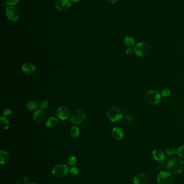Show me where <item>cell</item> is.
<instances>
[{"instance_id":"1","label":"cell","mask_w":184,"mask_h":184,"mask_svg":"<svg viewBox=\"0 0 184 184\" xmlns=\"http://www.w3.org/2000/svg\"><path fill=\"white\" fill-rule=\"evenodd\" d=\"M166 167L171 174L179 175L184 171V161L178 158H173L167 162Z\"/></svg>"},{"instance_id":"2","label":"cell","mask_w":184,"mask_h":184,"mask_svg":"<svg viewBox=\"0 0 184 184\" xmlns=\"http://www.w3.org/2000/svg\"><path fill=\"white\" fill-rule=\"evenodd\" d=\"M70 168L65 164H57L53 166L52 173L53 176L58 178H61L66 176L70 172Z\"/></svg>"},{"instance_id":"3","label":"cell","mask_w":184,"mask_h":184,"mask_svg":"<svg viewBox=\"0 0 184 184\" xmlns=\"http://www.w3.org/2000/svg\"><path fill=\"white\" fill-rule=\"evenodd\" d=\"M134 51L136 55L138 57H146L150 53V46L146 42H140L135 46Z\"/></svg>"},{"instance_id":"4","label":"cell","mask_w":184,"mask_h":184,"mask_svg":"<svg viewBox=\"0 0 184 184\" xmlns=\"http://www.w3.org/2000/svg\"><path fill=\"white\" fill-rule=\"evenodd\" d=\"M123 116V115L121 110L116 107L110 108L107 112V117L111 121H120L122 119Z\"/></svg>"},{"instance_id":"5","label":"cell","mask_w":184,"mask_h":184,"mask_svg":"<svg viewBox=\"0 0 184 184\" xmlns=\"http://www.w3.org/2000/svg\"><path fill=\"white\" fill-rule=\"evenodd\" d=\"M158 184H172L173 182L172 175L167 171L160 172L157 176Z\"/></svg>"},{"instance_id":"6","label":"cell","mask_w":184,"mask_h":184,"mask_svg":"<svg viewBox=\"0 0 184 184\" xmlns=\"http://www.w3.org/2000/svg\"><path fill=\"white\" fill-rule=\"evenodd\" d=\"M161 97V94L154 90H150L146 94V100L148 103L152 105L158 104L160 101Z\"/></svg>"},{"instance_id":"7","label":"cell","mask_w":184,"mask_h":184,"mask_svg":"<svg viewBox=\"0 0 184 184\" xmlns=\"http://www.w3.org/2000/svg\"><path fill=\"white\" fill-rule=\"evenodd\" d=\"M86 113L81 110H76L70 116V121L75 125L81 124L86 118Z\"/></svg>"},{"instance_id":"8","label":"cell","mask_w":184,"mask_h":184,"mask_svg":"<svg viewBox=\"0 0 184 184\" xmlns=\"http://www.w3.org/2000/svg\"><path fill=\"white\" fill-rule=\"evenodd\" d=\"M6 15L8 19L12 22H16L19 18V12L13 6H10L7 8Z\"/></svg>"},{"instance_id":"9","label":"cell","mask_w":184,"mask_h":184,"mask_svg":"<svg viewBox=\"0 0 184 184\" xmlns=\"http://www.w3.org/2000/svg\"><path fill=\"white\" fill-rule=\"evenodd\" d=\"M70 114L69 109L66 106L60 107L56 112L57 118L62 120H67L69 118Z\"/></svg>"},{"instance_id":"10","label":"cell","mask_w":184,"mask_h":184,"mask_svg":"<svg viewBox=\"0 0 184 184\" xmlns=\"http://www.w3.org/2000/svg\"><path fill=\"white\" fill-rule=\"evenodd\" d=\"M71 6V3L70 0H58L55 4L56 8L62 12L68 10L70 8Z\"/></svg>"},{"instance_id":"11","label":"cell","mask_w":184,"mask_h":184,"mask_svg":"<svg viewBox=\"0 0 184 184\" xmlns=\"http://www.w3.org/2000/svg\"><path fill=\"white\" fill-rule=\"evenodd\" d=\"M149 178L145 173H139L135 176L133 179L134 184H148Z\"/></svg>"},{"instance_id":"12","label":"cell","mask_w":184,"mask_h":184,"mask_svg":"<svg viewBox=\"0 0 184 184\" xmlns=\"http://www.w3.org/2000/svg\"><path fill=\"white\" fill-rule=\"evenodd\" d=\"M35 121L38 124H42L46 119V114L43 109H38L35 112L33 115Z\"/></svg>"},{"instance_id":"13","label":"cell","mask_w":184,"mask_h":184,"mask_svg":"<svg viewBox=\"0 0 184 184\" xmlns=\"http://www.w3.org/2000/svg\"><path fill=\"white\" fill-rule=\"evenodd\" d=\"M111 135L116 140H121L124 137V133L123 129L120 127H114L112 129Z\"/></svg>"},{"instance_id":"14","label":"cell","mask_w":184,"mask_h":184,"mask_svg":"<svg viewBox=\"0 0 184 184\" xmlns=\"http://www.w3.org/2000/svg\"><path fill=\"white\" fill-rule=\"evenodd\" d=\"M22 70L25 74L31 75L36 70V67L34 65L30 63H25L22 66Z\"/></svg>"},{"instance_id":"15","label":"cell","mask_w":184,"mask_h":184,"mask_svg":"<svg viewBox=\"0 0 184 184\" xmlns=\"http://www.w3.org/2000/svg\"><path fill=\"white\" fill-rule=\"evenodd\" d=\"M152 156L154 160L159 161H163L165 160V154L163 150L157 149L153 151Z\"/></svg>"},{"instance_id":"16","label":"cell","mask_w":184,"mask_h":184,"mask_svg":"<svg viewBox=\"0 0 184 184\" xmlns=\"http://www.w3.org/2000/svg\"><path fill=\"white\" fill-rule=\"evenodd\" d=\"M9 155L8 152L3 150L0 151V163L2 165H5L9 161Z\"/></svg>"},{"instance_id":"17","label":"cell","mask_w":184,"mask_h":184,"mask_svg":"<svg viewBox=\"0 0 184 184\" xmlns=\"http://www.w3.org/2000/svg\"><path fill=\"white\" fill-rule=\"evenodd\" d=\"M58 124V120L55 117H51L49 118L46 121V125L48 128H54Z\"/></svg>"},{"instance_id":"18","label":"cell","mask_w":184,"mask_h":184,"mask_svg":"<svg viewBox=\"0 0 184 184\" xmlns=\"http://www.w3.org/2000/svg\"><path fill=\"white\" fill-rule=\"evenodd\" d=\"M0 125L1 127L4 130H7L9 127L10 123L9 120L4 116H1L0 118Z\"/></svg>"},{"instance_id":"19","label":"cell","mask_w":184,"mask_h":184,"mask_svg":"<svg viewBox=\"0 0 184 184\" xmlns=\"http://www.w3.org/2000/svg\"><path fill=\"white\" fill-rule=\"evenodd\" d=\"M124 44L126 46H127V48H133L135 46V40L133 39V38L130 37V36H126V37H125V38L124 39Z\"/></svg>"},{"instance_id":"20","label":"cell","mask_w":184,"mask_h":184,"mask_svg":"<svg viewBox=\"0 0 184 184\" xmlns=\"http://www.w3.org/2000/svg\"><path fill=\"white\" fill-rule=\"evenodd\" d=\"M26 107H27L28 110L32 112V111L37 110L38 109V104H37L34 101H30V102L27 103Z\"/></svg>"},{"instance_id":"21","label":"cell","mask_w":184,"mask_h":184,"mask_svg":"<svg viewBox=\"0 0 184 184\" xmlns=\"http://www.w3.org/2000/svg\"><path fill=\"white\" fill-rule=\"evenodd\" d=\"M70 135L74 139L77 138L80 135V130L78 127L76 126H73L70 130Z\"/></svg>"},{"instance_id":"22","label":"cell","mask_w":184,"mask_h":184,"mask_svg":"<svg viewBox=\"0 0 184 184\" xmlns=\"http://www.w3.org/2000/svg\"><path fill=\"white\" fill-rule=\"evenodd\" d=\"M77 158L75 156H71L68 160V164L70 166H74L77 163Z\"/></svg>"},{"instance_id":"23","label":"cell","mask_w":184,"mask_h":184,"mask_svg":"<svg viewBox=\"0 0 184 184\" xmlns=\"http://www.w3.org/2000/svg\"><path fill=\"white\" fill-rule=\"evenodd\" d=\"M176 154L180 158H184V145L179 147L176 150Z\"/></svg>"},{"instance_id":"24","label":"cell","mask_w":184,"mask_h":184,"mask_svg":"<svg viewBox=\"0 0 184 184\" xmlns=\"http://www.w3.org/2000/svg\"><path fill=\"white\" fill-rule=\"evenodd\" d=\"M166 152L169 156H173L176 153V150L173 147H169L166 150Z\"/></svg>"},{"instance_id":"25","label":"cell","mask_w":184,"mask_h":184,"mask_svg":"<svg viewBox=\"0 0 184 184\" xmlns=\"http://www.w3.org/2000/svg\"><path fill=\"white\" fill-rule=\"evenodd\" d=\"M70 173L72 176H76L79 173V170L77 167L72 166L71 169L70 170Z\"/></svg>"},{"instance_id":"26","label":"cell","mask_w":184,"mask_h":184,"mask_svg":"<svg viewBox=\"0 0 184 184\" xmlns=\"http://www.w3.org/2000/svg\"><path fill=\"white\" fill-rule=\"evenodd\" d=\"M170 94H171V91L169 89H167V88H165V89L162 90L161 96V97H168L169 95H170Z\"/></svg>"},{"instance_id":"27","label":"cell","mask_w":184,"mask_h":184,"mask_svg":"<svg viewBox=\"0 0 184 184\" xmlns=\"http://www.w3.org/2000/svg\"><path fill=\"white\" fill-rule=\"evenodd\" d=\"M12 110L10 109H8V108L5 109L3 110V116H4V117H8V116H10V115H12Z\"/></svg>"},{"instance_id":"28","label":"cell","mask_w":184,"mask_h":184,"mask_svg":"<svg viewBox=\"0 0 184 184\" xmlns=\"http://www.w3.org/2000/svg\"><path fill=\"white\" fill-rule=\"evenodd\" d=\"M48 104H49V103H48V102H47V101H42L41 103V104H40V108L41 109H43V110L46 109L47 108Z\"/></svg>"},{"instance_id":"29","label":"cell","mask_w":184,"mask_h":184,"mask_svg":"<svg viewBox=\"0 0 184 184\" xmlns=\"http://www.w3.org/2000/svg\"><path fill=\"white\" fill-rule=\"evenodd\" d=\"M19 1L20 0H7V4L9 6H14L17 4Z\"/></svg>"},{"instance_id":"30","label":"cell","mask_w":184,"mask_h":184,"mask_svg":"<svg viewBox=\"0 0 184 184\" xmlns=\"http://www.w3.org/2000/svg\"><path fill=\"white\" fill-rule=\"evenodd\" d=\"M125 119L127 121L129 122H133V118H132V116H131V115H130V114L126 115L125 116Z\"/></svg>"},{"instance_id":"31","label":"cell","mask_w":184,"mask_h":184,"mask_svg":"<svg viewBox=\"0 0 184 184\" xmlns=\"http://www.w3.org/2000/svg\"><path fill=\"white\" fill-rule=\"evenodd\" d=\"M126 53L128 55H133V53H135V51H134V49H132L131 48H129L126 50Z\"/></svg>"},{"instance_id":"32","label":"cell","mask_w":184,"mask_h":184,"mask_svg":"<svg viewBox=\"0 0 184 184\" xmlns=\"http://www.w3.org/2000/svg\"><path fill=\"white\" fill-rule=\"evenodd\" d=\"M24 181H25V183L27 184H29L30 182H29V179L28 178V177H25V178H24Z\"/></svg>"},{"instance_id":"33","label":"cell","mask_w":184,"mask_h":184,"mask_svg":"<svg viewBox=\"0 0 184 184\" xmlns=\"http://www.w3.org/2000/svg\"><path fill=\"white\" fill-rule=\"evenodd\" d=\"M109 2L111 3H112V4H114V3H115L117 1V0H108Z\"/></svg>"},{"instance_id":"34","label":"cell","mask_w":184,"mask_h":184,"mask_svg":"<svg viewBox=\"0 0 184 184\" xmlns=\"http://www.w3.org/2000/svg\"><path fill=\"white\" fill-rule=\"evenodd\" d=\"M72 2H75V3H77V2H79L80 1H81V0H71Z\"/></svg>"},{"instance_id":"35","label":"cell","mask_w":184,"mask_h":184,"mask_svg":"<svg viewBox=\"0 0 184 184\" xmlns=\"http://www.w3.org/2000/svg\"><path fill=\"white\" fill-rule=\"evenodd\" d=\"M29 184H37L36 183H34V182H31V183H29Z\"/></svg>"},{"instance_id":"36","label":"cell","mask_w":184,"mask_h":184,"mask_svg":"<svg viewBox=\"0 0 184 184\" xmlns=\"http://www.w3.org/2000/svg\"></svg>"},{"instance_id":"37","label":"cell","mask_w":184,"mask_h":184,"mask_svg":"<svg viewBox=\"0 0 184 184\" xmlns=\"http://www.w3.org/2000/svg\"></svg>"}]
</instances>
